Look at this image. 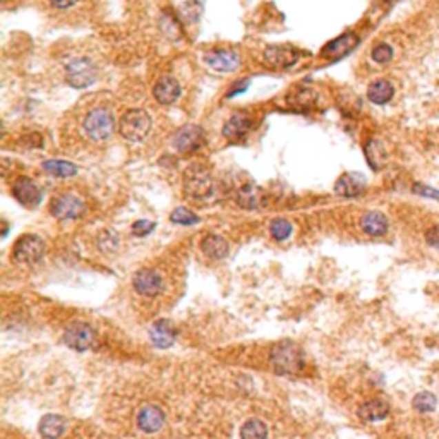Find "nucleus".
Segmentation results:
<instances>
[{
    "label": "nucleus",
    "instance_id": "obj_1",
    "mask_svg": "<svg viewBox=\"0 0 439 439\" xmlns=\"http://www.w3.org/2000/svg\"><path fill=\"white\" fill-rule=\"evenodd\" d=\"M269 363L278 374H298L304 369V352L294 342H280L272 350Z\"/></svg>",
    "mask_w": 439,
    "mask_h": 439
},
{
    "label": "nucleus",
    "instance_id": "obj_2",
    "mask_svg": "<svg viewBox=\"0 0 439 439\" xmlns=\"http://www.w3.org/2000/svg\"><path fill=\"white\" fill-rule=\"evenodd\" d=\"M84 132L94 143H103L112 138L115 131V119L110 108L98 107L88 112L83 122Z\"/></svg>",
    "mask_w": 439,
    "mask_h": 439
},
{
    "label": "nucleus",
    "instance_id": "obj_3",
    "mask_svg": "<svg viewBox=\"0 0 439 439\" xmlns=\"http://www.w3.org/2000/svg\"><path fill=\"white\" fill-rule=\"evenodd\" d=\"M151 115L141 108H131L122 115L119 122V132L124 139L131 143L145 141L151 131Z\"/></svg>",
    "mask_w": 439,
    "mask_h": 439
},
{
    "label": "nucleus",
    "instance_id": "obj_4",
    "mask_svg": "<svg viewBox=\"0 0 439 439\" xmlns=\"http://www.w3.org/2000/svg\"><path fill=\"white\" fill-rule=\"evenodd\" d=\"M215 182L212 172L203 165H192L184 174V192L187 198L206 199L213 194Z\"/></svg>",
    "mask_w": 439,
    "mask_h": 439
},
{
    "label": "nucleus",
    "instance_id": "obj_5",
    "mask_svg": "<svg viewBox=\"0 0 439 439\" xmlns=\"http://www.w3.org/2000/svg\"><path fill=\"white\" fill-rule=\"evenodd\" d=\"M43 252L45 242L41 241V237L34 234H26L17 238V242L14 244L12 258L23 265H34L43 258Z\"/></svg>",
    "mask_w": 439,
    "mask_h": 439
},
{
    "label": "nucleus",
    "instance_id": "obj_6",
    "mask_svg": "<svg viewBox=\"0 0 439 439\" xmlns=\"http://www.w3.org/2000/svg\"><path fill=\"white\" fill-rule=\"evenodd\" d=\"M64 343L76 352H86L96 343V333L88 323H71L64 331Z\"/></svg>",
    "mask_w": 439,
    "mask_h": 439
},
{
    "label": "nucleus",
    "instance_id": "obj_7",
    "mask_svg": "<svg viewBox=\"0 0 439 439\" xmlns=\"http://www.w3.org/2000/svg\"><path fill=\"white\" fill-rule=\"evenodd\" d=\"M96 65L90 59H76V61L69 62L68 69H65V79L76 90H83L96 81Z\"/></svg>",
    "mask_w": 439,
    "mask_h": 439
},
{
    "label": "nucleus",
    "instance_id": "obj_8",
    "mask_svg": "<svg viewBox=\"0 0 439 439\" xmlns=\"http://www.w3.org/2000/svg\"><path fill=\"white\" fill-rule=\"evenodd\" d=\"M84 212L86 206L83 199L69 192L55 196L50 203V213L59 220H77L84 215Z\"/></svg>",
    "mask_w": 439,
    "mask_h": 439
},
{
    "label": "nucleus",
    "instance_id": "obj_9",
    "mask_svg": "<svg viewBox=\"0 0 439 439\" xmlns=\"http://www.w3.org/2000/svg\"><path fill=\"white\" fill-rule=\"evenodd\" d=\"M302 52L292 45H272L265 50V64L273 69H290L300 61Z\"/></svg>",
    "mask_w": 439,
    "mask_h": 439
},
{
    "label": "nucleus",
    "instance_id": "obj_10",
    "mask_svg": "<svg viewBox=\"0 0 439 439\" xmlns=\"http://www.w3.org/2000/svg\"><path fill=\"white\" fill-rule=\"evenodd\" d=\"M205 145V131L201 125L187 124L174 136V147L178 153H194Z\"/></svg>",
    "mask_w": 439,
    "mask_h": 439
},
{
    "label": "nucleus",
    "instance_id": "obj_11",
    "mask_svg": "<svg viewBox=\"0 0 439 439\" xmlns=\"http://www.w3.org/2000/svg\"><path fill=\"white\" fill-rule=\"evenodd\" d=\"M12 194L26 208H37L41 203V191L31 178L19 177L12 185Z\"/></svg>",
    "mask_w": 439,
    "mask_h": 439
},
{
    "label": "nucleus",
    "instance_id": "obj_12",
    "mask_svg": "<svg viewBox=\"0 0 439 439\" xmlns=\"http://www.w3.org/2000/svg\"><path fill=\"white\" fill-rule=\"evenodd\" d=\"M136 292L145 295V297H156L158 294L163 292V278L153 269H139L132 280Z\"/></svg>",
    "mask_w": 439,
    "mask_h": 439
},
{
    "label": "nucleus",
    "instance_id": "obj_13",
    "mask_svg": "<svg viewBox=\"0 0 439 439\" xmlns=\"http://www.w3.org/2000/svg\"><path fill=\"white\" fill-rule=\"evenodd\" d=\"M254 127V121L247 112H237L227 121L223 127V136L230 141H241Z\"/></svg>",
    "mask_w": 439,
    "mask_h": 439
},
{
    "label": "nucleus",
    "instance_id": "obj_14",
    "mask_svg": "<svg viewBox=\"0 0 439 439\" xmlns=\"http://www.w3.org/2000/svg\"><path fill=\"white\" fill-rule=\"evenodd\" d=\"M367 181L359 172H347L336 181L335 192L343 198H357L366 191Z\"/></svg>",
    "mask_w": 439,
    "mask_h": 439
},
{
    "label": "nucleus",
    "instance_id": "obj_15",
    "mask_svg": "<svg viewBox=\"0 0 439 439\" xmlns=\"http://www.w3.org/2000/svg\"><path fill=\"white\" fill-rule=\"evenodd\" d=\"M357 45H359V37L356 33H352V31H349V33L329 41L321 50V55L326 59H331V61H336V59H342L347 54H350Z\"/></svg>",
    "mask_w": 439,
    "mask_h": 439
},
{
    "label": "nucleus",
    "instance_id": "obj_16",
    "mask_svg": "<svg viewBox=\"0 0 439 439\" xmlns=\"http://www.w3.org/2000/svg\"><path fill=\"white\" fill-rule=\"evenodd\" d=\"M181 84L172 76L160 77L153 88V96L160 105H174L181 98Z\"/></svg>",
    "mask_w": 439,
    "mask_h": 439
},
{
    "label": "nucleus",
    "instance_id": "obj_17",
    "mask_svg": "<svg viewBox=\"0 0 439 439\" xmlns=\"http://www.w3.org/2000/svg\"><path fill=\"white\" fill-rule=\"evenodd\" d=\"M268 198L266 192L256 184H244L237 191V205L244 210H261L265 208Z\"/></svg>",
    "mask_w": 439,
    "mask_h": 439
},
{
    "label": "nucleus",
    "instance_id": "obj_18",
    "mask_svg": "<svg viewBox=\"0 0 439 439\" xmlns=\"http://www.w3.org/2000/svg\"><path fill=\"white\" fill-rule=\"evenodd\" d=\"M150 338L153 345L158 347V349H168V347L174 345L175 338H177V331H175V326L172 325V321L158 319L151 326Z\"/></svg>",
    "mask_w": 439,
    "mask_h": 439
},
{
    "label": "nucleus",
    "instance_id": "obj_19",
    "mask_svg": "<svg viewBox=\"0 0 439 439\" xmlns=\"http://www.w3.org/2000/svg\"><path fill=\"white\" fill-rule=\"evenodd\" d=\"M165 424V412L156 405L143 407L138 414V427L143 433L153 434L163 427Z\"/></svg>",
    "mask_w": 439,
    "mask_h": 439
},
{
    "label": "nucleus",
    "instance_id": "obj_20",
    "mask_svg": "<svg viewBox=\"0 0 439 439\" xmlns=\"http://www.w3.org/2000/svg\"><path fill=\"white\" fill-rule=\"evenodd\" d=\"M205 62L218 72H234L241 68V57L232 50H218L208 54L205 57Z\"/></svg>",
    "mask_w": 439,
    "mask_h": 439
},
{
    "label": "nucleus",
    "instance_id": "obj_21",
    "mask_svg": "<svg viewBox=\"0 0 439 439\" xmlns=\"http://www.w3.org/2000/svg\"><path fill=\"white\" fill-rule=\"evenodd\" d=\"M360 228L371 237H385L388 234L389 221L381 212H367L360 218Z\"/></svg>",
    "mask_w": 439,
    "mask_h": 439
},
{
    "label": "nucleus",
    "instance_id": "obj_22",
    "mask_svg": "<svg viewBox=\"0 0 439 439\" xmlns=\"http://www.w3.org/2000/svg\"><path fill=\"white\" fill-rule=\"evenodd\" d=\"M357 414L366 422H379V420H385L389 416V403L382 398L371 400V402L360 405Z\"/></svg>",
    "mask_w": 439,
    "mask_h": 439
},
{
    "label": "nucleus",
    "instance_id": "obj_23",
    "mask_svg": "<svg viewBox=\"0 0 439 439\" xmlns=\"http://www.w3.org/2000/svg\"><path fill=\"white\" fill-rule=\"evenodd\" d=\"M68 429V420L55 414H47L40 420V434L45 439H59Z\"/></svg>",
    "mask_w": 439,
    "mask_h": 439
},
{
    "label": "nucleus",
    "instance_id": "obj_24",
    "mask_svg": "<svg viewBox=\"0 0 439 439\" xmlns=\"http://www.w3.org/2000/svg\"><path fill=\"white\" fill-rule=\"evenodd\" d=\"M364 154H366V160L372 170H381L388 161V151L379 139H369L364 147Z\"/></svg>",
    "mask_w": 439,
    "mask_h": 439
},
{
    "label": "nucleus",
    "instance_id": "obj_25",
    "mask_svg": "<svg viewBox=\"0 0 439 439\" xmlns=\"http://www.w3.org/2000/svg\"><path fill=\"white\" fill-rule=\"evenodd\" d=\"M201 249L210 259H215V261H220V259L227 258L228 254V242L225 241L221 235L216 234H210L203 238L201 242Z\"/></svg>",
    "mask_w": 439,
    "mask_h": 439
},
{
    "label": "nucleus",
    "instance_id": "obj_26",
    "mask_svg": "<svg viewBox=\"0 0 439 439\" xmlns=\"http://www.w3.org/2000/svg\"><path fill=\"white\" fill-rule=\"evenodd\" d=\"M393 94H395V88L389 81L378 79L374 83L369 84L367 88V98L374 105H386L391 101Z\"/></svg>",
    "mask_w": 439,
    "mask_h": 439
},
{
    "label": "nucleus",
    "instance_id": "obj_27",
    "mask_svg": "<svg viewBox=\"0 0 439 439\" xmlns=\"http://www.w3.org/2000/svg\"><path fill=\"white\" fill-rule=\"evenodd\" d=\"M43 170L47 174L54 175L59 178H71L77 174V167L68 160H47L43 161Z\"/></svg>",
    "mask_w": 439,
    "mask_h": 439
},
{
    "label": "nucleus",
    "instance_id": "obj_28",
    "mask_svg": "<svg viewBox=\"0 0 439 439\" xmlns=\"http://www.w3.org/2000/svg\"><path fill=\"white\" fill-rule=\"evenodd\" d=\"M242 439H266L268 438V426L261 419H249L241 427Z\"/></svg>",
    "mask_w": 439,
    "mask_h": 439
},
{
    "label": "nucleus",
    "instance_id": "obj_29",
    "mask_svg": "<svg viewBox=\"0 0 439 439\" xmlns=\"http://www.w3.org/2000/svg\"><path fill=\"white\" fill-rule=\"evenodd\" d=\"M438 398L431 391H420L412 398V407L419 414H431L436 410Z\"/></svg>",
    "mask_w": 439,
    "mask_h": 439
},
{
    "label": "nucleus",
    "instance_id": "obj_30",
    "mask_svg": "<svg viewBox=\"0 0 439 439\" xmlns=\"http://www.w3.org/2000/svg\"><path fill=\"white\" fill-rule=\"evenodd\" d=\"M269 234H272V237L275 238V241H287V238L292 235V223L285 218L273 220L272 225H269Z\"/></svg>",
    "mask_w": 439,
    "mask_h": 439
},
{
    "label": "nucleus",
    "instance_id": "obj_31",
    "mask_svg": "<svg viewBox=\"0 0 439 439\" xmlns=\"http://www.w3.org/2000/svg\"><path fill=\"white\" fill-rule=\"evenodd\" d=\"M98 247L105 254H112L119 249V235L112 230L101 232L100 237H98Z\"/></svg>",
    "mask_w": 439,
    "mask_h": 439
},
{
    "label": "nucleus",
    "instance_id": "obj_32",
    "mask_svg": "<svg viewBox=\"0 0 439 439\" xmlns=\"http://www.w3.org/2000/svg\"><path fill=\"white\" fill-rule=\"evenodd\" d=\"M170 220L174 221V223H177V225H185V227H189V225L199 223V216L196 215V213H192L191 210H187V208L174 210V212L170 213Z\"/></svg>",
    "mask_w": 439,
    "mask_h": 439
},
{
    "label": "nucleus",
    "instance_id": "obj_33",
    "mask_svg": "<svg viewBox=\"0 0 439 439\" xmlns=\"http://www.w3.org/2000/svg\"><path fill=\"white\" fill-rule=\"evenodd\" d=\"M371 57H372V61L376 62V64H381V65L389 64V62H391V59H393L391 45L378 43L374 48H372Z\"/></svg>",
    "mask_w": 439,
    "mask_h": 439
},
{
    "label": "nucleus",
    "instance_id": "obj_34",
    "mask_svg": "<svg viewBox=\"0 0 439 439\" xmlns=\"http://www.w3.org/2000/svg\"><path fill=\"white\" fill-rule=\"evenodd\" d=\"M160 26H161V31H163V33H165V37L172 38V40H178V38L182 37L181 30H178L177 21H175L172 16H168V14H165V16H161Z\"/></svg>",
    "mask_w": 439,
    "mask_h": 439
},
{
    "label": "nucleus",
    "instance_id": "obj_35",
    "mask_svg": "<svg viewBox=\"0 0 439 439\" xmlns=\"http://www.w3.org/2000/svg\"><path fill=\"white\" fill-rule=\"evenodd\" d=\"M154 227H156V225H154L153 221L138 220L132 223V234L138 235V237H146L147 234H151V232L154 230Z\"/></svg>",
    "mask_w": 439,
    "mask_h": 439
},
{
    "label": "nucleus",
    "instance_id": "obj_36",
    "mask_svg": "<svg viewBox=\"0 0 439 439\" xmlns=\"http://www.w3.org/2000/svg\"><path fill=\"white\" fill-rule=\"evenodd\" d=\"M416 194L424 196V198H431V199H439V191L434 187H429V185H424V184H416L412 189Z\"/></svg>",
    "mask_w": 439,
    "mask_h": 439
},
{
    "label": "nucleus",
    "instance_id": "obj_37",
    "mask_svg": "<svg viewBox=\"0 0 439 439\" xmlns=\"http://www.w3.org/2000/svg\"><path fill=\"white\" fill-rule=\"evenodd\" d=\"M426 242L431 245V247L439 249V227L438 225H434V227H431L429 230L426 232Z\"/></svg>",
    "mask_w": 439,
    "mask_h": 439
},
{
    "label": "nucleus",
    "instance_id": "obj_38",
    "mask_svg": "<svg viewBox=\"0 0 439 439\" xmlns=\"http://www.w3.org/2000/svg\"><path fill=\"white\" fill-rule=\"evenodd\" d=\"M50 3L55 9H69V7L76 6L77 0H50Z\"/></svg>",
    "mask_w": 439,
    "mask_h": 439
},
{
    "label": "nucleus",
    "instance_id": "obj_39",
    "mask_svg": "<svg viewBox=\"0 0 439 439\" xmlns=\"http://www.w3.org/2000/svg\"><path fill=\"white\" fill-rule=\"evenodd\" d=\"M249 88V81H242V84L241 86H237L235 88V90H232L230 93H228V98H234L235 94H238V93H242V91H245Z\"/></svg>",
    "mask_w": 439,
    "mask_h": 439
},
{
    "label": "nucleus",
    "instance_id": "obj_40",
    "mask_svg": "<svg viewBox=\"0 0 439 439\" xmlns=\"http://www.w3.org/2000/svg\"><path fill=\"white\" fill-rule=\"evenodd\" d=\"M388 2H391V3H395V2H400V0H388Z\"/></svg>",
    "mask_w": 439,
    "mask_h": 439
}]
</instances>
